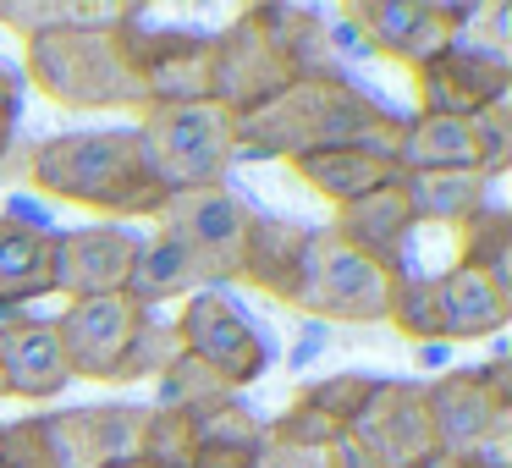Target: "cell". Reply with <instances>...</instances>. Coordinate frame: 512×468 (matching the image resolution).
<instances>
[{
  "label": "cell",
  "mask_w": 512,
  "mask_h": 468,
  "mask_svg": "<svg viewBox=\"0 0 512 468\" xmlns=\"http://www.w3.org/2000/svg\"><path fill=\"white\" fill-rule=\"evenodd\" d=\"M133 133L144 149V171L160 193L226 188V171L237 166V116L215 100L144 105Z\"/></svg>",
  "instance_id": "277c9868"
},
{
  "label": "cell",
  "mask_w": 512,
  "mask_h": 468,
  "mask_svg": "<svg viewBox=\"0 0 512 468\" xmlns=\"http://www.w3.org/2000/svg\"><path fill=\"white\" fill-rule=\"evenodd\" d=\"M386 325H397L413 347L446 342V320H441V292H435V276H402L397 298H391Z\"/></svg>",
  "instance_id": "f546056e"
},
{
  "label": "cell",
  "mask_w": 512,
  "mask_h": 468,
  "mask_svg": "<svg viewBox=\"0 0 512 468\" xmlns=\"http://www.w3.org/2000/svg\"><path fill=\"white\" fill-rule=\"evenodd\" d=\"M402 116L353 78H292L276 100L237 116V160H309L331 149H375L397 160Z\"/></svg>",
  "instance_id": "6da1fadb"
},
{
  "label": "cell",
  "mask_w": 512,
  "mask_h": 468,
  "mask_svg": "<svg viewBox=\"0 0 512 468\" xmlns=\"http://www.w3.org/2000/svg\"><path fill=\"white\" fill-rule=\"evenodd\" d=\"M402 276L408 270L375 265V259L336 243L331 226H314L287 309L309 314V320H325V325H380L391 314V298H397Z\"/></svg>",
  "instance_id": "5b68a950"
},
{
  "label": "cell",
  "mask_w": 512,
  "mask_h": 468,
  "mask_svg": "<svg viewBox=\"0 0 512 468\" xmlns=\"http://www.w3.org/2000/svg\"><path fill=\"white\" fill-rule=\"evenodd\" d=\"M336 435L342 430H336L320 408H309L303 397H292V408H281L276 419L265 424V446H298V452H331Z\"/></svg>",
  "instance_id": "d6a6232c"
},
{
  "label": "cell",
  "mask_w": 512,
  "mask_h": 468,
  "mask_svg": "<svg viewBox=\"0 0 512 468\" xmlns=\"http://www.w3.org/2000/svg\"><path fill=\"white\" fill-rule=\"evenodd\" d=\"M402 193H408L413 221H441L463 226L490 204V177L485 171H402Z\"/></svg>",
  "instance_id": "d4e9b609"
},
{
  "label": "cell",
  "mask_w": 512,
  "mask_h": 468,
  "mask_svg": "<svg viewBox=\"0 0 512 468\" xmlns=\"http://www.w3.org/2000/svg\"><path fill=\"white\" fill-rule=\"evenodd\" d=\"M177 358H182L177 331H171V325H155V320H149L144 331H138V342L127 347L122 369H116V386H127V380H160L171 364H177Z\"/></svg>",
  "instance_id": "e575fe53"
},
{
  "label": "cell",
  "mask_w": 512,
  "mask_h": 468,
  "mask_svg": "<svg viewBox=\"0 0 512 468\" xmlns=\"http://www.w3.org/2000/svg\"><path fill=\"white\" fill-rule=\"evenodd\" d=\"M479 6H435V0H353L342 6V23L353 28L358 50L386 56L397 67H424L430 56H441Z\"/></svg>",
  "instance_id": "52a82bcc"
},
{
  "label": "cell",
  "mask_w": 512,
  "mask_h": 468,
  "mask_svg": "<svg viewBox=\"0 0 512 468\" xmlns=\"http://www.w3.org/2000/svg\"><path fill=\"white\" fill-rule=\"evenodd\" d=\"M413 94L424 116H474L496 100H512V56L479 50L468 39H452L441 56L413 67Z\"/></svg>",
  "instance_id": "8fae6325"
},
{
  "label": "cell",
  "mask_w": 512,
  "mask_h": 468,
  "mask_svg": "<svg viewBox=\"0 0 512 468\" xmlns=\"http://www.w3.org/2000/svg\"><path fill=\"white\" fill-rule=\"evenodd\" d=\"M17 111H23V72H12L6 61H0V116L17 122Z\"/></svg>",
  "instance_id": "f35d334b"
},
{
  "label": "cell",
  "mask_w": 512,
  "mask_h": 468,
  "mask_svg": "<svg viewBox=\"0 0 512 468\" xmlns=\"http://www.w3.org/2000/svg\"><path fill=\"white\" fill-rule=\"evenodd\" d=\"M133 254H138V237L127 232V226H78V232H56V292H67V303L127 292Z\"/></svg>",
  "instance_id": "9a60e30c"
},
{
  "label": "cell",
  "mask_w": 512,
  "mask_h": 468,
  "mask_svg": "<svg viewBox=\"0 0 512 468\" xmlns=\"http://www.w3.org/2000/svg\"><path fill=\"white\" fill-rule=\"evenodd\" d=\"M56 292V232L0 215V309Z\"/></svg>",
  "instance_id": "7402d4cb"
},
{
  "label": "cell",
  "mask_w": 512,
  "mask_h": 468,
  "mask_svg": "<svg viewBox=\"0 0 512 468\" xmlns=\"http://www.w3.org/2000/svg\"><path fill=\"white\" fill-rule=\"evenodd\" d=\"M204 292V276L193 270V259L182 254L177 243L166 237H138V254H133V270H127V298L138 309H155V303H171V298H193Z\"/></svg>",
  "instance_id": "484cf974"
},
{
  "label": "cell",
  "mask_w": 512,
  "mask_h": 468,
  "mask_svg": "<svg viewBox=\"0 0 512 468\" xmlns=\"http://www.w3.org/2000/svg\"><path fill=\"white\" fill-rule=\"evenodd\" d=\"M248 17L259 23L265 45L276 50V61L292 78H342V61H336V39L325 28L320 12L309 6H248Z\"/></svg>",
  "instance_id": "ffe728a7"
},
{
  "label": "cell",
  "mask_w": 512,
  "mask_h": 468,
  "mask_svg": "<svg viewBox=\"0 0 512 468\" xmlns=\"http://www.w3.org/2000/svg\"><path fill=\"white\" fill-rule=\"evenodd\" d=\"M138 17V6H89V0H72V6H12V0H0V28H12V34H45V28H116Z\"/></svg>",
  "instance_id": "f1b7e54d"
},
{
  "label": "cell",
  "mask_w": 512,
  "mask_h": 468,
  "mask_svg": "<svg viewBox=\"0 0 512 468\" xmlns=\"http://www.w3.org/2000/svg\"><path fill=\"white\" fill-rule=\"evenodd\" d=\"M380 380L375 375H364V369H342V375H325V380H309V386L298 391L309 408H320L325 419L336 424V430H353V419L364 413V402H369V391H375Z\"/></svg>",
  "instance_id": "4dcf8cb0"
},
{
  "label": "cell",
  "mask_w": 512,
  "mask_h": 468,
  "mask_svg": "<svg viewBox=\"0 0 512 468\" xmlns=\"http://www.w3.org/2000/svg\"><path fill=\"white\" fill-rule=\"evenodd\" d=\"M402 171H468L474 166V138L463 116H402V144H397ZM479 171V166H474Z\"/></svg>",
  "instance_id": "4316f807"
},
{
  "label": "cell",
  "mask_w": 512,
  "mask_h": 468,
  "mask_svg": "<svg viewBox=\"0 0 512 468\" xmlns=\"http://www.w3.org/2000/svg\"><path fill=\"white\" fill-rule=\"evenodd\" d=\"M138 468H193V435H188V413L182 408H155L149 402V430H144Z\"/></svg>",
  "instance_id": "1f68e13d"
},
{
  "label": "cell",
  "mask_w": 512,
  "mask_h": 468,
  "mask_svg": "<svg viewBox=\"0 0 512 468\" xmlns=\"http://www.w3.org/2000/svg\"><path fill=\"white\" fill-rule=\"evenodd\" d=\"M0 468H56V457H50V446H45L39 419L0 424Z\"/></svg>",
  "instance_id": "8d00e7d4"
},
{
  "label": "cell",
  "mask_w": 512,
  "mask_h": 468,
  "mask_svg": "<svg viewBox=\"0 0 512 468\" xmlns=\"http://www.w3.org/2000/svg\"><path fill=\"white\" fill-rule=\"evenodd\" d=\"M0 386L17 402H50L72 386L56 320H23V314L0 320Z\"/></svg>",
  "instance_id": "2e32d148"
},
{
  "label": "cell",
  "mask_w": 512,
  "mask_h": 468,
  "mask_svg": "<svg viewBox=\"0 0 512 468\" xmlns=\"http://www.w3.org/2000/svg\"><path fill=\"white\" fill-rule=\"evenodd\" d=\"M259 468H331V452H298V446H265Z\"/></svg>",
  "instance_id": "74e56055"
},
{
  "label": "cell",
  "mask_w": 512,
  "mask_h": 468,
  "mask_svg": "<svg viewBox=\"0 0 512 468\" xmlns=\"http://www.w3.org/2000/svg\"><path fill=\"white\" fill-rule=\"evenodd\" d=\"M309 232L314 226H303V221L254 210V221H248V248H243V281H237V287L270 292L276 303H287L292 287H298V265H303V248H309Z\"/></svg>",
  "instance_id": "44dd1931"
},
{
  "label": "cell",
  "mask_w": 512,
  "mask_h": 468,
  "mask_svg": "<svg viewBox=\"0 0 512 468\" xmlns=\"http://www.w3.org/2000/svg\"><path fill=\"white\" fill-rule=\"evenodd\" d=\"M413 226L419 221H413L408 193H402V177H397V182H386V188L364 193V199L342 204L336 221H331V237L342 248H353V254L375 259V265L402 270V243H408Z\"/></svg>",
  "instance_id": "ac0fdd59"
},
{
  "label": "cell",
  "mask_w": 512,
  "mask_h": 468,
  "mask_svg": "<svg viewBox=\"0 0 512 468\" xmlns=\"http://www.w3.org/2000/svg\"><path fill=\"white\" fill-rule=\"evenodd\" d=\"M292 177L303 188H314L325 204H353L364 193L386 188V182L402 177V166L391 155H375V149H331V155H309V160H292Z\"/></svg>",
  "instance_id": "cb8c5ba5"
},
{
  "label": "cell",
  "mask_w": 512,
  "mask_h": 468,
  "mask_svg": "<svg viewBox=\"0 0 512 468\" xmlns=\"http://www.w3.org/2000/svg\"><path fill=\"white\" fill-rule=\"evenodd\" d=\"M171 331H177L182 353H188L193 364L210 369L226 391L259 380V375H265V364H270V342L259 336V325L248 320L226 292H215V287L182 298V314H177Z\"/></svg>",
  "instance_id": "ba28073f"
},
{
  "label": "cell",
  "mask_w": 512,
  "mask_h": 468,
  "mask_svg": "<svg viewBox=\"0 0 512 468\" xmlns=\"http://www.w3.org/2000/svg\"><path fill=\"white\" fill-rule=\"evenodd\" d=\"M0 397H6V386H0Z\"/></svg>",
  "instance_id": "7bdbcfd3"
},
{
  "label": "cell",
  "mask_w": 512,
  "mask_h": 468,
  "mask_svg": "<svg viewBox=\"0 0 512 468\" xmlns=\"http://www.w3.org/2000/svg\"><path fill=\"white\" fill-rule=\"evenodd\" d=\"M155 386H160V402H155V408H193V402H210V397H221V391H226L221 380H215L204 364H193L188 353H182L177 364H171L166 375L155 380Z\"/></svg>",
  "instance_id": "d590c367"
},
{
  "label": "cell",
  "mask_w": 512,
  "mask_h": 468,
  "mask_svg": "<svg viewBox=\"0 0 512 468\" xmlns=\"http://www.w3.org/2000/svg\"><path fill=\"white\" fill-rule=\"evenodd\" d=\"M347 441H358L380 468H424L430 457H441L419 380H380L347 430Z\"/></svg>",
  "instance_id": "7c38bea8"
},
{
  "label": "cell",
  "mask_w": 512,
  "mask_h": 468,
  "mask_svg": "<svg viewBox=\"0 0 512 468\" xmlns=\"http://www.w3.org/2000/svg\"><path fill=\"white\" fill-rule=\"evenodd\" d=\"M23 78L45 94L50 105L78 116L144 111L133 67L122 56V23L116 28H45L23 39Z\"/></svg>",
  "instance_id": "3957f363"
},
{
  "label": "cell",
  "mask_w": 512,
  "mask_h": 468,
  "mask_svg": "<svg viewBox=\"0 0 512 468\" xmlns=\"http://www.w3.org/2000/svg\"><path fill=\"white\" fill-rule=\"evenodd\" d=\"M248 210L232 188H193V193H166L155 215V232L177 243L204 276V287H237L243 281V248H248Z\"/></svg>",
  "instance_id": "8992f818"
},
{
  "label": "cell",
  "mask_w": 512,
  "mask_h": 468,
  "mask_svg": "<svg viewBox=\"0 0 512 468\" xmlns=\"http://www.w3.org/2000/svg\"><path fill=\"white\" fill-rule=\"evenodd\" d=\"M0 177H23L34 193L56 204H78L94 215H160L166 193L144 171L133 127H94V133H56L39 144H17L0 160Z\"/></svg>",
  "instance_id": "7a4b0ae2"
},
{
  "label": "cell",
  "mask_w": 512,
  "mask_h": 468,
  "mask_svg": "<svg viewBox=\"0 0 512 468\" xmlns=\"http://www.w3.org/2000/svg\"><path fill=\"white\" fill-rule=\"evenodd\" d=\"M56 468H138L149 402H89L39 419Z\"/></svg>",
  "instance_id": "9c48e42d"
},
{
  "label": "cell",
  "mask_w": 512,
  "mask_h": 468,
  "mask_svg": "<svg viewBox=\"0 0 512 468\" xmlns=\"http://www.w3.org/2000/svg\"><path fill=\"white\" fill-rule=\"evenodd\" d=\"M122 56L133 67L144 105H193L210 100V34L188 28H144L138 17L122 23Z\"/></svg>",
  "instance_id": "30bf717a"
},
{
  "label": "cell",
  "mask_w": 512,
  "mask_h": 468,
  "mask_svg": "<svg viewBox=\"0 0 512 468\" xmlns=\"http://www.w3.org/2000/svg\"><path fill=\"white\" fill-rule=\"evenodd\" d=\"M331 468H380V463H375V457H369L358 441L336 435V441H331Z\"/></svg>",
  "instance_id": "ab89813d"
},
{
  "label": "cell",
  "mask_w": 512,
  "mask_h": 468,
  "mask_svg": "<svg viewBox=\"0 0 512 468\" xmlns=\"http://www.w3.org/2000/svg\"><path fill=\"white\" fill-rule=\"evenodd\" d=\"M12 138H17V122H12V116H0V160H6V149H12Z\"/></svg>",
  "instance_id": "60d3db41"
},
{
  "label": "cell",
  "mask_w": 512,
  "mask_h": 468,
  "mask_svg": "<svg viewBox=\"0 0 512 468\" xmlns=\"http://www.w3.org/2000/svg\"><path fill=\"white\" fill-rule=\"evenodd\" d=\"M457 265L485 270L501 292L512 298V215L501 204H485L457 226Z\"/></svg>",
  "instance_id": "83f0119b"
},
{
  "label": "cell",
  "mask_w": 512,
  "mask_h": 468,
  "mask_svg": "<svg viewBox=\"0 0 512 468\" xmlns=\"http://www.w3.org/2000/svg\"><path fill=\"white\" fill-rule=\"evenodd\" d=\"M424 408L435 424V446L441 457H463L474 452V441L485 435V424L496 413H507L512 402H501L496 391L479 380V369H441L435 380H424Z\"/></svg>",
  "instance_id": "e0dca14e"
},
{
  "label": "cell",
  "mask_w": 512,
  "mask_h": 468,
  "mask_svg": "<svg viewBox=\"0 0 512 468\" xmlns=\"http://www.w3.org/2000/svg\"><path fill=\"white\" fill-rule=\"evenodd\" d=\"M441 292V320H446V342H479V336H501L512 325V298L485 276V270L452 265L435 276Z\"/></svg>",
  "instance_id": "603a6c76"
},
{
  "label": "cell",
  "mask_w": 512,
  "mask_h": 468,
  "mask_svg": "<svg viewBox=\"0 0 512 468\" xmlns=\"http://www.w3.org/2000/svg\"><path fill=\"white\" fill-rule=\"evenodd\" d=\"M468 138H474V166L485 177H501L512 166V100H496L468 116Z\"/></svg>",
  "instance_id": "836d02e7"
},
{
  "label": "cell",
  "mask_w": 512,
  "mask_h": 468,
  "mask_svg": "<svg viewBox=\"0 0 512 468\" xmlns=\"http://www.w3.org/2000/svg\"><path fill=\"white\" fill-rule=\"evenodd\" d=\"M182 413H188V435H193V468H259L265 424L232 391H221L210 402H193Z\"/></svg>",
  "instance_id": "d6986e66"
},
{
  "label": "cell",
  "mask_w": 512,
  "mask_h": 468,
  "mask_svg": "<svg viewBox=\"0 0 512 468\" xmlns=\"http://www.w3.org/2000/svg\"><path fill=\"white\" fill-rule=\"evenodd\" d=\"M424 468H474V463H463V457H430Z\"/></svg>",
  "instance_id": "b9f144b4"
},
{
  "label": "cell",
  "mask_w": 512,
  "mask_h": 468,
  "mask_svg": "<svg viewBox=\"0 0 512 468\" xmlns=\"http://www.w3.org/2000/svg\"><path fill=\"white\" fill-rule=\"evenodd\" d=\"M144 325H149V309H138L127 292L67 303V314L56 320V336H61L72 380H116L127 347L138 342Z\"/></svg>",
  "instance_id": "4fadbf2b"
},
{
  "label": "cell",
  "mask_w": 512,
  "mask_h": 468,
  "mask_svg": "<svg viewBox=\"0 0 512 468\" xmlns=\"http://www.w3.org/2000/svg\"><path fill=\"white\" fill-rule=\"evenodd\" d=\"M292 83V72L276 61V50L265 45L259 23L248 17V6L232 17V28L210 34V100L232 116L259 111L265 100H276Z\"/></svg>",
  "instance_id": "5bb4252c"
}]
</instances>
